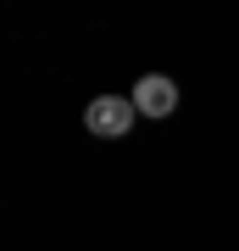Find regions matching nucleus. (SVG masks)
Wrapping results in <instances>:
<instances>
[{
    "instance_id": "1",
    "label": "nucleus",
    "mask_w": 239,
    "mask_h": 251,
    "mask_svg": "<svg viewBox=\"0 0 239 251\" xmlns=\"http://www.w3.org/2000/svg\"><path fill=\"white\" fill-rule=\"evenodd\" d=\"M133 117H139V106H133V95H95L89 100V112H84V128L89 134H100V140H123L128 128H133Z\"/></svg>"
},
{
    "instance_id": "2",
    "label": "nucleus",
    "mask_w": 239,
    "mask_h": 251,
    "mask_svg": "<svg viewBox=\"0 0 239 251\" xmlns=\"http://www.w3.org/2000/svg\"><path fill=\"white\" fill-rule=\"evenodd\" d=\"M133 106H139V117H173L178 112V84L167 73H145L133 84Z\"/></svg>"
}]
</instances>
